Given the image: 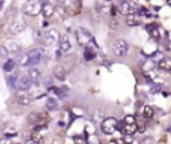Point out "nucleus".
Listing matches in <instances>:
<instances>
[{"instance_id":"nucleus-26","label":"nucleus","mask_w":171,"mask_h":144,"mask_svg":"<svg viewBox=\"0 0 171 144\" xmlns=\"http://www.w3.org/2000/svg\"><path fill=\"white\" fill-rule=\"evenodd\" d=\"M163 57H164V53L162 52V51H156V52H152L150 55V59H151V62H152V63L161 62Z\"/></svg>"},{"instance_id":"nucleus-14","label":"nucleus","mask_w":171,"mask_h":144,"mask_svg":"<svg viewBox=\"0 0 171 144\" xmlns=\"http://www.w3.org/2000/svg\"><path fill=\"white\" fill-rule=\"evenodd\" d=\"M42 15L44 19H51L54 15H55V5L51 4L50 1L48 3H44L43 4V8H42Z\"/></svg>"},{"instance_id":"nucleus-28","label":"nucleus","mask_w":171,"mask_h":144,"mask_svg":"<svg viewBox=\"0 0 171 144\" xmlns=\"http://www.w3.org/2000/svg\"><path fill=\"white\" fill-rule=\"evenodd\" d=\"M10 51H8L7 45H0V60H5L8 59V56H10Z\"/></svg>"},{"instance_id":"nucleus-21","label":"nucleus","mask_w":171,"mask_h":144,"mask_svg":"<svg viewBox=\"0 0 171 144\" xmlns=\"http://www.w3.org/2000/svg\"><path fill=\"white\" fill-rule=\"evenodd\" d=\"M83 57L86 62H92L96 57V50H92V48H86L83 52Z\"/></svg>"},{"instance_id":"nucleus-9","label":"nucleus","mask_w":171,"mask_h":144,"mask_svg":"<svg viewBox=\"0 0 171 144\" xmlns=\"http://www.w3.org/2000/svg\"><path fill=\"white\" fill-rule=\"evenodd\" d=\"M119 11H120L123 15H134V13L138 12V8H136L135 4H132L131 1H128V0H120L119 1Z\"/></svg>"},{"instance_id":"nucleus-13","label":"nucleus","mask_w":171,"mask_h":144,"mask_svg":"<svg viewBox=\"0 0 171 144\" xmlns=\"http://www.w3.org/2000/svg\"><path fill=\"white\" fill-rule=\"evenodd\" d=\"M52 77L59 82H64L65 77H67V71L63 65H55L52 70Z\"/></svg>"},{"instance_id":"nucleus-27","label":"nucleus","mask_w":171,"mask_h":144,"mask_svg":"<svg viewBox=\"0 0 171 144\" xmlns=\"http://www.w3.org/2000/svg\"><path fill=\"white\" fill-rule=\"evenodd\" d=\"M42 85L45 88V90H51V88L54 87L52 77H51V76H45V77H43V80H42Z\"/></svg>"},{"instance_id":"nucleus-31","label":"nucleus","mask_w":171,"mask_h":144,"mask_svg":"<svg viewBox=\"0 0 171 144\" xmlns=\"http://www.w3.org/2000/svg\"><path fill=\"white\" fill-rule=\"evenodd\" d=\"M123 123H126V124H131V123H136L135 117H134V115H126L123 119Z\"/></svg>"},{"instance_id":"nucleus-39","label":"nucleus","mask_w":171,"mask_h":144,"mask_svg":"<svg viewBox=\"0 0 171 144\" xmlns=\"http://www.w3.org/2000/svg\"><path fill=\"white\" fill-rule=\"evenodd\" d=\"M3 4H4V1H3V0H0V12H1V7H3Z\"/></svg>"},{"instance_id":"nucleus-18","label":"nucleus","mask_w":171,"mask_h":144,"mask_svg":"<svg viewBox=\"0 0 171 144\" xmlns=\"http://www.w3.org/2000/svg\"><path fill=\"white\" fill-rule=\"evenodd\" d=\"M138 131H139L138 123H131V124H126V123H123L122 132H123L124 135H135Z\"/></svg>"},{"instance_id":"nucleus-1","label":"nucleus","mask_w":171,"mask_h":144,"mask_svg":"<svg viewBox=\"0 0 171 144\" xmlns=\"http://www.w3.org/2000/svg\"><path fill=\"white\" fill-rule=\"evenodd\" d=\"M76 40H78L79 45L84 48H92V50L98 51V44L95 43V37L91 35V32L86 28L80 27L76 30Z\"/></svg>"},{"instance_id":"nucleus-5","label":"nucleus","mask_w":171,"mask_h":144,"mask_svg":"<svg viewBox=\"0 0 171 144\" xmlns=\"http://www.w3.org/2000/svg\"><path fill=\"white\" fill-rule=\"evenodd\" d=\"M119 128V123L115 117L108 116L106 119H103L100 122V129L104 135H112L116 132V129Z\"/></svg>"},{"instance_id":"nucleus-29","label":"nucleus","mask_w":171,"mask_h":144,"mask_svg":"<svg viewBox=\"0 0 171 144\" xmlns=\"http://www.w3.org/2000/svg\"><path fill=\"white\" fill-rule=\"evenodd\" d=\"M86 140H87V143H86V144H100V142H99V137L96 136V135H88Z\"/></svg>"},{"instance_id":"nucleus-12","label":"nucleus","mask_w":171,"mask_h":144,"mask_svg":"<svg viewBox=\"0 0 171 144\" xmlns=\"http://www.w3.org/2000/svg\"><path fill=\"white\" fill-rule=\"evenodd\" d=\"M15 100H16L18 104L24 105V107H25V105H31V104H32L33 97L31 96L30 94H27V92H19V94L15 96Z\"/></svg>"},{"instance_id":"nucleus-20","label":"nucleus","mask_w":171,"mask_h":144,"mask_svg":"<svg viewBox=\"0 0 171 144\" xmlns=\"http://www.w3.org/2000/svg\"><path fill=\"white\" fill-rule=\"evenodd\" d=\"M5 45H7L8 51H10L11 53H16V55H20L22 53V47L15 42V40H11V42H8Z\"/></svg>"},{"instance_id":"nucleus-15","label":"nucleus","mask_w":171,"mask_h":144,"mask_svg":"<svg viewBox=\"0 0 171 144\" xmlns=\"http://www.w3.org/2000/svg\"><path fill=\"white\" fill-rule=\"evenodd\" d=\"M156 67H158V70H161L163 72H171V57L164 55L163 59L156 63Z\"/></svg>"},{"instance_id":"nucleus-35","label":"nucleus","mask_w":171,"mask_h":144,"mask_svg":"<svg viewBox=\"0 0 171 144\" xmlns=\"http://www.w3.org/2000/svg\"><path fill=\"white\" fill-rule=\"evenodd\" d=\"M0 144H13V143L10 137H3V139H0Z\"/></svg>"},{"instance_id":"nucleus-38","label":"nucleus","mask_w":171,"mask_h":144,"mask_svg":"<svg viewBox=\"0 0 171 144\" xmlns=\"http://www.w3.org/2000/svg\"><path fill=\"white\" fill-rule=\"evenodd\" d=\"M58 127L63 128V127H64V122H63V120H59V122H58Z\"/></svg>"},{"instance_id":"nucleus-36","label":"nucleus","mask_w":171,"mask_h":144,"mask_svg":"<svg viewBox=\"0 0 171 144\" xmlns=\"http://www.w3.org/2000/svg\"><path fill=\"white\" fill-rule=\"evenodd\" d=\"M152 142H154L152 137H150V136H149V137H144V139L141 142V144H152Z\"/></svg>"},{"instance_id":"nucleus-25","label":"nucleus","mask_w":171,"mask_h":144,"mask_svg":"<svg viewBox=\"0 0 171 144\" xmlns=\"http://www.w3.org/2000/svg\"><path fill=\"white\" fill-rule=\"evenodd\" d=\"M126 24L130 25V27H138V25L142 24V22L139 19L134 18L132 15H130V16H127V19H126Z\"/></svg>"},{"instance_id":"nucleus-37","label":"nucleus","mask_w":171,"mask_h":144,"mask_svg":"<svg viewBox=\"0 0 171 144\" xmlns=\"http://www.w3.org/2000/svg\"><path fill=\"white\" fill-rule=\"evenodd\" d=\"M24 144H40L39 142H36L35 139H28V140H25V143Z\"/></svg>"},{"instance_id":"nucleus-16","label":"nucleus","mask_w":171,"mask_h":144,"mask_svg":"<svg viewBox=\"0 0 171 144\" xmlns=\"http://www.w3.org/2000/svg\"><path fill=\"white\" fill-rule=\"evenodd\" d=\"M45 108H47V111H50V112L58 111L59 109L58 99H55V97H52V96H47L45 97Z\"/></svg>"},{"instance_id":"nucleus-17","label":"nucleus","mask_w":171,"mask_h":144,"mask_svg":"<svg viewBox=\"0 0 171 144\" xmlns=\"http://www.w3.org/2000/svg\"><path fill=\"white\" fill-rule=\"evenodd\" d=\"M16 60L12 59V57H8V59L4 60V63H3V71L5 72V73H12L13 70H15L16 67Z\"/></svg>"},{"instance_id":"nucleus-23","label":"nucleus","mask_w":171,"mask_h":144,"mask_svg":"<svg viewBox=\"0 0 171 144\" xmlns=\"http://www.w3.org/2000/svg\"><path fill=\"white\" fill-rule=\"evenodd\" d=\"M141 115H142V117H144V119H151V117L154 116V108L151 107V105H143Z\"/></svg>"},{"instance_id":"nucleus-8","label":"nucleus","mask_w":171,"mask_h":144,"mask_svg":"<svg viewBox=\"0 0 171 144\" xmlns=\"http://www.w3.org/2000/svg\"><path fill=\"white\" fill-rule=\"evenodd\" d=\"M32 80L30 79V76L27 75H22V76H19L18 79V83H16V90L19 92H28L32 88Z\"/></svg>"},{"instance_id":"nucleus-33","label":"nucleus","mask_w":171,"mask_h":144,"mask_svg":"<svg viewBox=\"0 0 171 144\" xmlns=\"http://www.w3.org/2000/svg\"><path fill=\"white\" fill-rule=\"evenodd\" d=\"M74 143L75 144H86L87 143V140H86L84 137L79 136V135H75V136H74Z\"/></svg>"},{"instance_id":"nucleus-3","label":"nucleus","mask_w":171,"mask_h":144,"mask_svg":"<svg viewBox=\"0 0 171 144\" xmlns=\"http://www.w3.org/2000/svg\"><path fill=\"white\" fill-rule=\"evenodd\" d=\"M43 3L40 0H27L23 4V13L27 16H38L39 13H42Z\"/></svg>"},{"instance_id":"nucleus-34","label":"nucleus","mask_w":171,"mask_h":144,"mask_svg":"<svg viewBox=\"0 0 171 144\" xmlns=\"http://www.w3.org/2000/svg\"><path fill=\"white\" fill-rule=\"evenodd\" d=\"M138 13L139 15H149V10L146 7H141L138 8Z\"/></svg>"},{"instance_id":"nucleus-40","label":"nucleus","mask_w":171,"mask_h":144,"mask_svg":"<svg viewBox=\"0 0 171 144\" xmlns=\"http://www.w3.org/2000/svg\"><path fill=\"white\" fill-rule=\"evenodd\" d=\"M104 1H112V0H104Z\"/></svg>"},{"instance_id":"nucleus-19","label":"nucleus","mask_w":171,"mask_h":144,"mask_svg":"<svg viewBox=\"0 0 171 144\" xmlns=\"http://www.w3.org/2000/svg\"><path fill=\"white\" fill-rule=\"evenodd\" d=\"M18 73H7V77H5V82H7V85L11 88V90H16V83H18Z\"/></svg>"},{"instance_id":"nucleus-30","label":"nucleus","mask_w":171,"mask_h":144,"mask_svg":"<svg viewBox=\"0 0 171 144\" xmlns=\"http://www.w3.org/2000/svg\"><path fill=\"white\" fill-rule=\"evenodd\" d=\"M56 1L62 5H65V7H72V5L75 4L76 0H56Z\"/></svg>"},{"instance_id":"nucleus-10","label":"nucleus","mask_w":171,"mask_h":144,"mask_svg":"<svg viewBox=\"0 0 171 144\" xmlns=\"http://www.w3.org/2000/svg\"><path fill=\"white\" fill-rule=\"evenodd\" d=\"M28 76L32 80V84L35 85V87H40L42 85L43 76H42L40 70H39L38 67H30V70H28Z\"/></svg>"},{"instance_id":"nucleus-6","label":"nucleus","mask_w":171,"mask_h":144,"mask_svg":"<svg viewBox=\"0 0 171 144\" xmlns=\"http://www.w3.org/2000/svg\"><path fill=\"white\" fill-rule=\"evenodd\" d=\"M60 39V33L56 28H50L43 33V40H44V45L45 47H54L59 43Z\"/></svg>"},{"instance_id":"nucleus-22","label":"nucleus","mask_w":171,"mask_h":144,"mask_svg":"<svg viewBox=\"0 0 171 144\" xmlns=\"http://www.w3.org/2000/svg\"><path fill=\"white\" fill-rule=\"evenodd\" d=\"M146 28H147V32L150 33L152 39H155V40H159V39H161V35H159V30H156L155 24H149V25H146Z\"/></svg>"},{"instance_id":"nucleus-24","label":"nucleus","mask_w":171,"mask_h":144,"mask_svg":"<svg viewBox=\"0 0 171 144\" xmlns=\"http://www.w3.org/2000/svg\"><path fill=\"white\" fill-rule=\"evenodd\" d=\"M163 92V85L161 83H151L150 84V94L151 95H158Z\"/></svg>"},{"instance_id":"nucleus-2","label":"nucleus","mask_w":171,"mask_h":144,"mask_svg":"<svg viewBox=\"0 0 171 144\" xmlns=\"http://www.w3.org/2000/svg\"><path fill=\"white\" fill-rule=\"evenodd\" d=\"M128 51H130V45L124 39H115L112 42V44H111V52L116 57L127 56Z\"/></svg>"},{"instance_id":"nucleus-11","label":"nucleus","mask_w":171,"mask_h":144,"mask_svg":"<svg viewBox=\"0 0 171 144\" xmlns=\"http://www.w3.org/2000/svg\"><path fill=\"white\" fill-rule=\"evenodd\" d=\"M71 48H72V44H71L70 36L67 33H62L60 39H59V50L63 53H68L71 51Z\"/></svg>"},{"instance_id":"nucleus-32","label":"nucleus","mask_w":171,"mask_h":144,"mask_svg":"<svg viewBox=\"0 0 171 144\" xmlns=\"http://www.w3.org/2000/svg\"><path fill=\"white\" fill-rule=\"evenodd\" d=\"M40 115L42 114H38V112H32V114L30 115V117H28V120H30V122H38V120L42 117Z\"/></svg>"},{"instance_id":"nucleus-41","label":"nucleus","mask_w":171,"mask_h":144,"mask_svg":"<svg viewBox=\"0 0 171 144\" xmlns=\"http://www.w3.org/2000/svg\"><path fill=\"white\" fill-rule=\"evenodd\" d=\"M16 144H20V143H16Z\"/></svg>"},{"instance_id":"nucleus-7","label":"nucleus","mask_w":171,"mask_h":144,"mask_svg":"<svg viewBox=\"0 0 171 144\" xmlns=\"http://www.w3.org/2000/svg\"><path fill=\"white\" fill-rule=\"evenodd\" d=\"M25 28H27V23L24 22L23 19H15L12 23L10 24V27H8V31H10L11 35L13 36H18L20 35L22 32H24Z\"/></svg>"},{"instance_id":"nucleus-4","label":"nucleus","mask_w":171,"mask_h":144,"mask_svg":"<svg viewBox=\"0 0 171 144\" xmlns=\"http://www.w3.org/2000/svg\"><path fill=\"white\" fill-rule=\"evenodd\" d=\"M27 56H28L27 67H36V65L44 63V59H43V53H42L40 47L31 48V50L27 52Z\"/></svg>"}]
</instances>
